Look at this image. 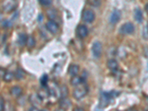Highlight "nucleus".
I'll return each instance as SVG.
<instances>
[{
  "label": "nucleus",
  "instance_id": "f257e3e1",
  "mask_svg": "<svg viewBox=\"0 0 148 111\" xmlns=\"http://www.w3.org/2000/svg\"><path fill=\"white\" fill-rule=\"evenodd\" d=\"M116 96V92L113 91L111 92H103L100 96L99 107L101 108H105L108 106L109 103H110L111 100Z\"/></svg>",
  "mask_w": 148,
  "mask_h": 111
},
{
  "label": "nucleus",
  "instance_id": "f03ea898",
  "mask_svg": "<svg viewBox=\"0 0 148 111\" xmlns=\"http://www.w3.org/2000/svg\"><path fill=\"white\" fill-rule=\"evenodd\" d=\"M18 6V3L16 0H3L2 2V8L4 12L10 14L14 11Z\"/></svg>",
  "mask_w": 148,
  "mask_h": 111
},
{
  "label": "nucleus",
  "instance_id": "7ed1b4c3",
  "mask_svg": "<svg viewBox=\"0 0 148 111\" xmlns=\"http://www.w3.org/2000/svg\"><path fill=\"white\" fill-rule=\"evenodd\" d=\"M88 92V87L85 84H82L81 86L77 87L74 89L73 92V96L76 99L79 100L82 99L83 97L87 95Z\"/></svg>",
  "mask_w": 148,
  "mask_h": 111
},
{
  "label": "nucleus",
  "instance_id": "20e7f679",
  "mask_svg": "<svg viewBox=\"0 0 148 111\" xmlns=\"http://www.w3.org/2000/svg\"><path fill=\"white\" fill-rule=\"evenodd\" d=\"M134 30L135 27L133 24H132L131 22H126L120 27L119 32L124 35H130V34H133Z\"/></svg>",
  "mask_w": 148,
  "mask_h": 111
},
{
  "label": "nucleus",
  "instance_id": "39448f33",
  "mask_svg": "<svg viewBox=\"0 0 148 111\" xmlns=\"http://www.w3.org/2000/svg\"><path fill=\"white\" fill-rule=\"evenodd\" d=\"M91 51L95 58H99L102 53V45L100 42L96 41L92 45V48H91Z\"/></svg>",
  "mask_w": 148,
  "mask_h": 111
},
{
  "label": "nucleus",
  "instance_id": "423d86ee",
  "mask_svg": "<svg viewBox=\"0 0 148 111\" xmlns=\"http://www.w3.org/2000/svg\"><path fill=\"white\" fill-rule=\"evenodd\" d=\"M95 17V13L92 11V10H89V9H87V10H84L82 13V19L84 22H87V23H90L94 21Z\"/></svg>",
  "mask_w": 148,
  "mask_h": 111
},
{
  "label": "nucleus",
  "instance_id": "0eeeda50",
  "mask_svg": "<svg viewBox=\"0 0 148 111\" xmlns=\"http://www.w3.org/2000/svg\"><path fill=\"white\" fill-rule=\"evenodd\" d=\"M45 27L49 32L51 33L52 34H57L59 30V25L53 20H49L46 23Z\"/></svg>",
  "mask_w": 148,
  "mask_h": 111
},
{
  "label": "nucleus",
  "instance_id": "6e6552de",
  "mask_svg": "<svg viewBox=\"0 0 148 111\" xmlns=\"http://www.w3.org/2000/svg\"><path fill=\"white\" fill-rule=\"evenodd\" d=\"M88 34V29L87 26L84 25H80L76 28V35L80 39L85 38Z\"/></svg>",
  "mask_w": 148,
  "mask_h": 111
},
{
  "label": "nucleus",
  "instance_id": "1a4fd4ad",
  "mask_svg": "<svg viewBox=\"0 0 148 111\" xmlns=\"http://www.w3.org/2000/svg\"><path fill=\"white\" fill-rule=\"evenodd\" d=\"M121 11L116 9V10H114L112 12V14H111L110 16V22L112 25H115V24L118 23L119 22L120 18H121Z\"/></svg>",
  "mask_w": 148,
  "mask_h": 111
},
{
  "label": "nucleus",
  "instance_id": "9d476101",
  "mask_svg": "<svg viewBox=\"0 0 148 111\" xmlns=\"http://www.w3.org/2000/svg\"><path fill=\"white\" fill-rule=\"evenodd\" d=\"M85 82V78L84 76H73L72 79L71 80V84H72L73 86H78L79 84H84Z\"/></svg>",
  "mask_w": 148,
  "mask_h": 111
},
{
  "label": "nucleus",
  "instance_id": "9b49d317",
  "mask_svg": "<svg viewBox=\"0 0 148 111\" xmlns=\"http://www.w3.org/2000/svg\"><path fill=\"white\" fill-rule=\"evenodd\" d=\"M71 104H72V103H71V100L66 97L62 98V100L60 101V102H59V105H60V107L64 110L69 109V108L71 107Z\"/></svg>",
  "mask_w": 148,
  "mask_h": 111
},
{
  "label": "nucleus",
  "instance_id": "f8f14e48",
  "mask_svg": "<svg viewBox=\"0 0 148 111\" xmlns=\"http://www.w3.org/2000/svg\"><path fill=\"white\" fill-rule=\"evenodd\" d=\"M27 39H28V36L25 34L22 33V34H18L17 42H18V44L20 46H25L27 44Z\"/></svg>",
  "mask_w": 148,
  "mask_h": 111
},
{
  "label": "nucleus",
  "instance_id": "ddd939ff",
  "mask_svg": "<svg viewBox=\"0 0 148 111\" xmlns=\"http://www.w3.org/2000/svg\"><path fill=\"white\" fill-rule=\"evenodd\" d=\"M134 18L138 23H141L143 22V14L140 8H136L134 10Z\"/></svg>",
  "mask_w": 148,
  "mask_h": 111
},
{
  "label": "nucleus",
  "instance_id": "4468645a",
  "mask_svg": "<svg viewBox=\"0 0 148 111\" xmlns=\"http://www.w3.org/2000/svg\"><path fill=\"white\" fill-rule=\"evenodd\" d=\"M79 72V67L76 64H71L70 65L69 68H68V73L71 75V76H75L78 74Z\"/></svg>",
  "mask_w": 148,
  "mask_h": 111
},
{
  "label": "nucleus",
  "instance_id": "2eb2a0df",
  "mask_svg": "<svg viewBox=\"0 0 148 111\" xmlns=\"http://www.w3.org/2000/svg\"><path fill=\"white\" fill-rule=\"evenodd\" d=\"M22 92V90L20 87L18 86H14L10 89V94L14 97H18L19 96H21Z\"/></svg>",
  "mask_w": 148,
  "mask_h": 111
},
{
  "label": "nucleus",
  "instance_id": "dca6fc26",
  "mask_svg": "<svg viewBox=\"0 0 148 111\" xmlns=\"http://www.w3.org/2000/svg\"><path fill=\"white\" fill-rule=\"evenodd\" d=\"M108 67L111 71H116L118 69L119 64L117 62V61L115 59H110L108 61Z\"/></svg>",
  "mask_w": 148,
  "mask_h": 111
},
{
  "label": "nucleus",
  "instance_id": "f3484780",
  "mask_svg": "<svg viewBox=\"0 0 148 111\" xmlns=\"http://www.w3.org/2000/svg\"><path fill=\"white\" fill-rule=\"evenodd\" d=\"M30 101L32 102L33 105L34 106H36V104H40L41 102H42V99H41L40 97L39 96V95L37 94V95H32L31 96V97H30Z\"/></svg>",
  "mask_w": 148,
  "mask_h": 111
},
{
  "label": "nucleus",
  "instance_id": "a211bd4d",
  "mask_svg": "<svg viewBox=\"0 0 148 111\" xmlns=\"http://www.w3.org/2000/svg\"><path fill=\"white\" fill-rule=\"evenodd\" d=\"M25 72L22 68H18V69L16 70V71L15 73V78L17 80H21V79L25 78Z\"/></svg>",
  "mask_w": 148,
  "mask_h": 111
},
{
  "label": "nucleus",
  "instance_id": "6ab92c4d",
  "mask_svg": "<svg viewBox=\"0 0 148 111\" xmlns=\"http://www.w3.org/2000/svg\"><path fill=\"white\" fill-rule=\"evenodd\" d=\"M47 17L50 18V20H55L56 17H57V14L54 9H50L47 11Z\"/></svg>",
  "mask_w": 148,
  "mask_h": 111
},
{
  "label": "nucleus",
  "instance_id": "aec40b11",
  "mask_svg": "<svg viewBox=\"0 0 148 111\" xmlns=\"http://www.w3.org/2000/svg\"><path fill=\"white\" fill-rule=\"evenodd\" d=\"M14 76H15V74H14L12 72H6L2 79L5 82H10L13 80Z\"/></svg>",
  "mask_w": 148,
  "mask_h": 111
},
{
  "label": "nucleus",
  "instance_id": "412c9836",
  "mask_svg": "<svg viewBox=\"0 0 148 111\" xmlns=\"http://www.w3.org/2000/svg\"><path fill=\"white\" fill-rule=\"evenodd\" d=\"M50 92L47 90L45 89V88L43 89H41L38 92V95H39V97L42 99H46V98L48 97Z\"/></svg>",
  "mask_w": 148,
  "mask_h": 111
},
{
  "label": "nucleus",
  "instance_id": "4be33fe9",
  "mask_svg": "<svg viewBox=\"0 0 148 111\" xmlns=\"http://www.w3.org/2000/svg\"><path fill=\"white\" fill-rule=\"evenodd\" d=\"M47 82H48V76H47V74H43V76H42L40 79L41 85H42L43 88H46Z\"/></svg>",
  "mask_w": 148,
  "mask_h": 111
},
{
  "label": "nucleus",
  "instance_id": "5701e85b",
  "mask_svg": "<svg viewBox=\"0 0 148 111\" xmlns=\"http://www.w3.org/2000/svg\"><path fill=\"white\" fill-rule=\"evenodd\" d=\"M36 45V41L34 39V38L33 36H28V39H27V46L29 47V48H33Z\"/></svg>",
  "mask_w": 148,
  "mask_h": 111
},
{
  "label": "nucleus",
  "instance_id": "b1692460",
  "mask_svg": "<svg viewBox=\"0 0 148 111\" xmlns=\"http://www.w3.org/2000/svg\"><path fill=\"white\" fill-rule=\"evenodd\" d=\"M89 4L93 7H99L101 4V0H88Z\"/></svg>",
  "mask_w": 148,
  "mask_h": 111
},
{
  "label": "nucleus",
  "instance_id": "393cba45",
  "mask_svg": "<svg viewBox=\"0 0 148 111\" xmlns=\"http://www.w3.org/2000/svg\"><path fill=\"white\" fill-rule=\"evenodd\" d=\"M60 93L62 97L64 98L68 95V90H67V87L66 86H62V88H60Z\"/></svg>",
  "mask_w": 148,
  "mask_h": 111
},
{
  "label": "nucleus",
  "instance_id": "a878e982",
  "mask_svg": "<svg viewBox=\"0 0 148 111\" xmlns=\"http://www.w3.org/2000/svg\"><path fill=\"white\" fill-rule=\"evenodd\" d=\"M41 5L42 6H45V7H47V6H50V5L52 4L53 0H38Z\"/></svg>",
  "mask_w": 148,
  "mask_h": 111
},
{
  "label": "nucleus",
  "instance_id": "bb28decb",
  "mask_svg": "<svg viewBox=\"0 0 148 111\" xmlns=\"http://www.w3.org/2000/svg\"><path fill=\"white\" fill-rule=\"evenodd\" d=\"M12 26L11 22H10L8 19H5V20L2 21V27L3 28H9Z\"/></svg>",
  "mask_w": 148,
  "mask_h": 111
},
{
  "label": "nucleus",
  "instance_id": "cd10ccee",
  "mask_svg": "<svg viewBox=\"0 0 148 111\" xmlns=\"http://www.w3.org/2000/svg\"><path fill=\"white\" fill-rule=\"evenodd\" d=\"M0 110H5V101H4L3 97H2V96L0 98Z\"/></svg>",
  "mask_w": 148,
  "mask_h": 111
},
{
  "label": "nucleus",
  "instance_id": "c85d7f7f",
  "mask_svg": "<svg viewBox=\"0 0 148 111\" xmlns=\"http://www.w3.org/2000/svg\"><path fill=\"white\" fill-rule=\"evenodd\" d=\"M144 37L146 39H148V27L147 26L145 29H144Z\"/></svg>",
  "mask_w": 148,
  "mask_h": 111
},
{
  "label": "nucleus",
  "instance_id": "c756f323",
  "mask_svg": "<svg viewBox=\"0 0 148 111\" xmlns=\"http://www.w3.org/2000/svg\"><path fill=\"white\" fill-rule=\"evenodd\" d=\"M0 73H1V78H2V79H3L4 76H5V74L6 72H5V71L3 70V68H1V70H0Z\"/></svg>",
  "mask_w": 148,
  "mask_h": 111
},
{
  "label": "nucleus",
  "instance_id": "7c9ffc66",
  "mask_svg": "<svg viewBox=\"0 0 148 111\" xmlns=\"http://www.w3.org/2000/svg\"><path fill=\"white\" fill-rule=\"evenodd\" d=\"M42 18H43V16H42V14H40V15L39 16V17H38V21H39V22H42Z\"/></svg>",
  "mask_w": 148,
  "mask_h": 111
},
{
  "label": "nucleus",
  "instance_id": "2f4dec72",
  "mask_svg": "<svg viewBox=\"0 0 148 111\" xmlns=\"http://www.w3.org/2000/svg\"><path fill=\"white\" fill-rule=\"evenodd\" d=\"M145 10H146L147 14H148V3L145 5Z\"/></svg>",
  "mask_w": 148,
  "mask_h": 111
},
{
  "label": "nucleus",
  "instance_id": "473e14b6",
  "mask_svg": "<svg viewBox=\"0 0 148 111\" xmlns=\"http://www.w3.org/2000/svg\"><path fill=\"white\" fill-rule=\"evenodd\" d=\"M147 27H148V24H147Z\"/></svg>",
  "mask_w": 148,
  "mask_h": 111
}]
</instances>
